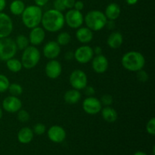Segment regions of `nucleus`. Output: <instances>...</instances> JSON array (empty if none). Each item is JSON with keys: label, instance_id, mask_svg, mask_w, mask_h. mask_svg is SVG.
Returning a JSON list of instances; mask_svg holds the SVG:
<instances>
[{"label": "nucleus", "instance_id": "nucleus-41", "mask_svg": "<svg viewBox=\"0 0 155 155\" xmlns=\"http://www.w3.org/2000/svg\"><path fill=\"white\" fill-rule=\"evenodd\" d=\"M94 54L95 55H99V54H102V48L100 46H95V48H93Z\"/></svg>", "mask_w": 155, "mask_h": 155}, {"label": "nucleus", "instance_id": "nucleus-26", "mask_svg": "<svg viewBox=\"0 0 155 155\" xmlns=\"http://www.w3.org/2000/svg\"><path fill=\"white\" fill-rule=\"evenodd\" d=\"M15 41V43H16L17 48L19 50H24L29 46V44H30L28 37L26 36L25 35H18L16 38V40Z\"/></svg>", "mask_w": 155, "mask_h": 155}, {"label": "nucleus", "instance_id": "nucleus-44", "mask_svg": "<svg viewBox=\"0 0 155 155\" xmlns=\"http://www.w3.org/2000/svg\"><path fill=\"white\" fill-rule=\"evenodd\" d=\"M139 0H126V2L129 5H134L138 2Z\"/></svg>", "mask_w": 155, "mask_h": 155}, {"label": "nucleus", "instance_id": "nucleus-13", "mask_svg": "<svg viewBox=\"0 0 155 155\" xmlns=\"http://www.w3.org/2000/svg\"><path fill=\"white\" fill-rule=\"evenodd\" d=\"M47 77L52 80L58 78L62 72L61 64L55 59H51L46 64L45 68Z\"/></svg>", "mask_w": 155, "mask_h": 155}, {"label": "nucleus", "instance_id": "nucleus-20", "mask_svg": "<svg viewBox=\"0 0 155 155\" xmlns=\"http://www.w3.org/2000/svg\"><path fill=\"white\" fill-rule=\"evenodd\" d=\"M120 7L118 4L115 2L110 3L106 7L104 11V15L109 21H115L117 19L120 15Z\"/></svg>", "mask_w": 155, "mask_h": 155}, {"label": "nucleus", "instance_id": "nucleus-32", "mask_svg": "<svg viewBox=\"0 0 155 155\" xmlns=\"http://www.w3.org/2000/svg\"><path fill=\"white\" fill-rule=\"evenodd\" d=\"M146 131L151 136L155 135V118L151 117L146 124Z\"/></svg>", "mask_w": 155, "mask_h": 155}, {"label": "nucleus", "instance_id": "nucleus-14", "mask_svg": "<svg viewBox=\"0 0 155 155\" xmlns=\"http://www.w3.org/2000/svg\"><path fill=\"white\" fill-rule=\"evenodd\" d=\"M47 135L50 140L54 143H61L66 139V131L61 126L54 125L50 127L47 132Z\"/></svg>", "mask_w": 155, "mask_h": 155}, {"label": "nucleus", "instance_id": "nucleus-43", "mask_svg": "<svg viewBox=\"0 0 155 155\" xmlns=\"http://www.w3.org/2000/svg\"><path fill=\"white\" fill-rule=\"evenodd\" d=\"M114 21H107L106 26H107V27H108L109 30H112V29H113V28H114L115 24H114Z\"/></svg>", "mask_w": 155, "mask_h": 155}, {"label": "nucleus", "instance_id": "nucleus-9", "mask_svg": "<svg viewBox=\"0 0 155 155\" xmlns=\"http://www.w3.org/2000/svg\"><path fill=\"white\" fill-rule=\"evenodd\" d=\"M102 104L98 98L94 96H88L83 101V109L89 115H95L100 113Z\"/></svg>", "mask_w": 155, "mask_h": 155}, {"label": "nucleus", "instance_id": "nucleus-7", "mask_svg": "<svg viewBox=\"0 0 155 155\" xmlns=\"http://www.w3.org/2000/svg\"><path fill=\"white\" fill-rule=\"evenodd\" d=\"M69 82L73 89L81 90L87 86L88 78L86 73L82 70H74L69 77Z\"/></svg>", "mask_w": 155, "mask_h": 155}, {"label": "nucleus", "instance_id": "nucleus-17", "mask_svg": "<svg viewBox=\"0 0 155 155\" xmlns=\"http://www.w3.org/2000/svg\"><path fill=\"white\" fill-rule=\"evenodd\" d=\"M45 38V30L42 27H36L34 28H32L29 34V41L32 45H39L42 43Z\"/></svg>", "mask_w": 155, "mask_h": 155}, {"label": "nucleus", "instance_id": "nucleus-22", "mask_svg": "<svg viewBox=\"0 0 155 155\" xmlns=\"http://www.w3.org/2000/svg\"><path fill=\"white\" fill-rule=\"evenodd\" d=\"M101 116L103 119L107 123H114L118 118V114L115 109L110 106H105L101 108Z\"/></svg>", "mask_w": 155, "mask_h": 155}, {"label": "nucleus", "instance_id": "nucleus-1", "mask_svg": "<svg viewBox=\"0 0 155 155\" xmlns=\"http://www.w3.org/2000/svg\"><path fill=\"white\" fill-rule=\"evenodd\" d=\"M41 24L45 30L50 33H56L64 26V15L61 12L55 9H49L42 14Z\"/></svg>", "mask_w": 155, "mask_h": 155}, {"label": "nucleus", "instance_id": "nucleus-25", "mask_svg": "<svg viewBox=\"0 0 155 155\" xmlns=\"http://www.w3.org/2000/svg\"><path fill=\"white\" fill-rule=\"evenodd\" d=\"M6 66L7 68L12 73H18L21 71L23 68L22 63L18 59L12 58L6 61Z\"/></svg>", "mask_w": 155, "mask_h": 155}, {"label": "nucleus", "instance_id": "nucleus-24", "mask_svg": "<svg viewBox=\"0 0 155 155\" xmlns=\"http://www.w3.org/2000/svg\"><path fill=\"white\" fill-rule=\"evenodd\" d=\"M25 8V4L21 0H14L10 4V12L14 15H21Z\"/></svg>", "mask_w": 155, "mask_h": 155}, {"label": "nucleus", "instance_id": "nucleus-2", "mask_svg": "<svg viewBox=\"0 0 155 155\" xmlns=\"http://www.w3.org/2000/svg\"><path fill=\"white\" fill-rule=\"evenodd\" d=\"M122 66L126 70L132 72H137L143 69L145 58L143 54L137 51H130L125 53L121 58Z\"/></svg>", "mask_w": 155, "mask_h": 155}, {"label": "nucleus", "instance_id": "nucleus-46", "mask_svg": "<svg viewBox=\"0 0 155 155\" xmlns=\"http://www.w3.org/2000/svg\"><path fill=\"white\" fill-rule=\"evenodd\" d=\"M3 116V111H2V107H0V120L2 119V117Z\"/></svg>", "mask_w": 155, "mask_h": 155}, {"label": "nucleus", "instance_id": "nucleus-33", "mask_svg": "<svg viewBox=\"0 0 155 155\" xmlns=\"http://www.w3.org/2000/svg\"><path fill=\"white\" fill-rule=\"evenodd\" d=\"M136 77H137L138 80H139V82H141V83H145V82L148 81V79H149V75H148V74L146 71H144L143 69L137 71V75H136Z\"/></svg>", "mask_w": 155, "mask_h": 155}, {"label": "nucleus", "instance_id": "nucleus-39", "mask_svg": "<svg viewBox=\"0 0 155 155\" xmlns=\"http://www.w3.org/2000/svg\"><path fill=\"white\" fill-rule=\"evenodd\" d=\"M48 1L49 0H34V2L36 5L39 6V7H42V6L45 5Z\"/></svg>", "mask_w": 155, "mask_h": 155}, {"label": "nucleus", "instance_id": "nucleus-8", "mask_svg": "<svg viewBox=\"0 0 155 155\" xmlns=\"http://www.w3.org/2000/svg\"><path fill=\"white\" fill-rule=\"evenodd\" d=\"M64 21L67 25L72 29H78L84 22V16L80 11L74 8L69 9L64 15Z\"/></svg>", "mask_w": 155, "mask_h": 155}, {"label": "nucleus", "instance_id": "nucleus-40", "mask_svg": "<svg viewBox=\"0 0 155 155\" xmlns=\"http://www.w3.org/2000/svg\"><path fill=\"white\" fill-rule=\"evenodd\" d=\"M65 58H66V60L68 61H71V60H73V59H74V53L73 52V51H67L66 54H65L64 55Z\"/></svg>", "mask_w": 155, "mask_h": 155}, {"label": "nucleus", "instance_id": "nucleus-21", "mask_svg": "<svg viewBox=\"0 0 155 155\" xmlns=\"http://www.w3.org/2000/svg\"><path fill=\"white\" fill-rule=\"evenodd\" d=\"M33 130L29 127H23L19 130L18 133V139L19 142L22 144H28L33 140Z\"/></svg>", "mask_w": 155, "mask_h": 155}, {"label": "nucleus", "instance_id": "nucleus-19", "mask_svg": "<svg viewBox=\"0 0 155 155\" xmlns=\"http://www.w3.org/2000/svg\"><path fill=\"white\" fill-rule=\"evenodd\" d=\"M124 42V36L119 31H114L110 33L107 39V44L110 48L117 49L122 45Z\"/></svg>", "mask_w": 155, "mask_h": 155}, {"label": "nucleus", "instance_id": "nucleus-4", "mask_svg": "<svg viewBox=\"0 0 155 155\" xmlns=\"http://www.w3.org/2000/svg\"><path fill=\"white\" fill-rule=\"evenodd\" d=\"M108 20L102 12L92 10L88 12L84 17V22L86 27L92 31H99L106 27Z\"/></svg>", "mask_w": 155, "mask_h": 155}, {"label": "nucleus", "instance_id": "nucleus-16", "mask_svg": "<svg viewBox=\"0 0 155 155\" xmlns=\"http://www.w3.org/2000/svg\"><path fill=\"white\" fill-rule=\"evenodd\" d=\"M42 53L47 59H55L61 53V45L56 41H49L44 45Z\"/></svg>", "mask_w": 155, "mask_h": 155}, {"label": "nucleus", "instance_id": "nucleus-6", "mask_svg": "<svg viewBox=\"0 0 155 155\" xmlns=\"http://www.w3.org/2000/svg\"><path fill=\"white\" fill-rule=\"evenodd\" d=\"M17 48L15 41L10 37H5L0 39V60L6 61L12 58L16 54Z\"/></svg>", "mask_w": 155, "mask_h": 155}, {"label": "nucleus", "instance_id": "nucleus-28", "mask_svg": "<svg viewBox=\"0 0 155 155\" xmlns=\"http://www.w3.org/2000/svg\"><path fill=\"white\" fill-rule=\"evenodd\" d=\"M8 92L12 95L18 96L23 93V87L18 83H12L9 85V87L8 89Z\"/></svg>", "mask_w": 155, "mask_h": 155}, {"label": "nucleus", "instance_id": "nucleus-34", "mask_svg": "<svg viewBox=\"0 0 155 155\" xmlns=\"http://www.w3.org/2000/svg\"><path fill=\"white\" fill-rule=\"evenodd\" d=\"M113 97L109 94H105V95H102L101 100H100L101 104H104V106H110L113 103Z\"/></svg>", "mask_w": 155, "mask_h": 155}, {"label": "nucleus", "instance_id": "nucleus-10", "mask_svg": "<svg viewBox=\"0 0 155 155\" xmlns=\"http://www.w3.org/2000/svg\"><path fill=\"white\" fill-rule=\"evenodd\" d=\"M74 59L80 64H87L94 57L93 48L89 45H82L74 51Z\"/></svg>", "mask_w": 155, "mask_h": 155}, {"label": "nucleus", "instance_id": "nucleus-18", "mask_svg": "<svg viewBox=\"0 0 155 155\" xmlns=\"http://www.w3.org/2000/svg\"><path fill=\"white\" fill-rule=\"evenodd\" d=\"M76 37L81 43L87 44L93 39V33L87 27H80L76 32Z\"/></svg>", "mask_w": 155, "mask_h": 155}, {"label": "nucleus", "instance_id": "nucleus-3", "mask_svg": "<svg viewBox=\"0 0 155 155\" xmlns=\"http://www.w3.org/2000/svg\"><path fill=\"white\" fill-rule=\"evenodd\" d=\"M42 11L41 7L37 5H29L25 7L21 14V20L26 27L29 29L38 27L41 24L42 17Z\"/></svg>", "mask_w": 155, "mask_h": 155}, {"label": "nucleus", "instance_id": "nucleus-38", "mask_svg": "<svg viewBox=\"0 0 155 155\" xmlns=\"http://www.w3.org/2000/svg\"><path fill=\"white\" fill-rule=\"evenodd\" d=\"M84 8V3L82 1H76L75 3H74V8L76 9L77 11H80L81 12L82 10Z\"/></svg>", "mask_w": 155, "mask_h": 155}, {"label": "nucleus", "instance_id": "nucleus-23", "mask_svg": "<svg viewBox=\"0 0 155 155\" xmlns=\"http://www.w3.org/2000/svg\"><path fill=\"white\" fill-rule=\"evenodd\" d=\"M64 99L65 102L69 104H77L81 99V93L77 89H70L64 93Z\"/></svg>", "mask_w": 155, "mask_h": 155}, {"label": "nucleus", "instance_id": "nucleus-12", "mask_svg": "<svg viewBox=\"0 0 155 155\" xmlns=\"http://www.w3.org/2000/svg\"><path fill=\"white\" fill-rule=\"evenodd\" d=\"M13 21L5 13L0 12V39L8 37L13 30Z\"/></svg>", "mask_w": 155, "mask_h": 155}, {"label": "nucleus", "instance_id": "nucleus-35", "mask_svg": "<svg viewBox=\"0 0 155 155\" xmlns=\"http://www.w3.org/2000/svg\"><path fill=\"white\" fill-rule=\"evenodd\" d=\"M54 9L55 10L59 11V12H63L64 11L66 10L64 5V3L62 2V0H54Z\"/></svg>", "mask_w": 155, "mask_h": 155}, {"label": "nucleus", "instance_id": "nucleus-31", "mask_svg": "<svg viewBox=\"0 0 155 155\" xmlns=\"http://www.w3.org/2000/svg\"><path fill=\"white\" fill-rule=\"evenodd\" d=\"M33 133H35V134L41 136V135L44 134L45 133V131H46V127H45V124H42V123H37L33 127Z\"/></svg>", "mask_w": 155, "mask_h": 155}, {"label": "nucleus", "instance_id": "nucleus-30", "mask_svg": "<svg viewBox=\"0 0 155 155\" xmlns=\"http://www.w3.org/2000/svg\"><path fill=\"white\" fill-rule=\"evenodd\" d=\"M30 114L26 110L21 109L18 111V119L20 122L26 123L30 120Z\"/></svg>", "mask_w": 155, "mask_h": 155}, {"label": "nucleus", "instance_id": "nucleus-36", "mask_svg": "<svg viewBox=\"0 0 155 155\" xmlns=\"http://www.w3.org/2000/svg\"><path fill=\"white\" fill-rule=\"evenodd\" d=\"M66 9H71L74 8V3H75L76 0H62Z\"/></svg>", "mask_w": 155, "mask_h": 155}, {"label": "nucleus", "instance_id": "nucleus-42", "mask_svg": "<svg viewBox=\"0 0 155 155\" xmlns=\"http://www.w3.org/2000/svg\"><path fill=\"white\" fill-rule=\"evenodd\" d=\"M6 7V0H0V12H2V11Z\"/></svg>", "mask_w": 155, "mask_h": 155}, {"label": "nucleus", "instance_id": "nucleus-11", "mask_svg": "<svg viewBox=\"0 0 155 155\" xmlns=\"http://www.w3.org/2000/svg\"><path fill=\"white\" fill-rule=\"evenodd\" d=\"M21 107H22V101L18 96L10 95L6 97L2 101V108L8 113H16L21 110Z\"/></svg>", "mask_w": 155, "mask_h": 155}, {"label": "nucleus", "instance_id": "nucleus-5", "mask_svg": "<svg viewBox=\"0 0 155 155\" xmlns=\"http://www.w3.org/2000/svg\"><path fill=\"white\" fill-rule=\"evenodd\" d=\"M41 54L39 50L34 45H29L23 50L21 55V63L23 68L26 69H32L35 68L40 61Z\"/></svg>", "mask_w": 155, "mask_h": 155}, {"label": "nucleus", "instance_id": "nucleus-37", "mask_svg": "<svg viewBox=\"0 0 155 155\" xmlns=\"http://www.w3.org/2000/svg\"><path fill=\"white\" fill-rule=\"evenodd\" d=\"M84 89H85V94H86L87 96H93V95H95V90L92 86H86Z\"/></svg>", "mask_w": 155, "mask_h": 155}, {"label": "nucleus", "instance_id": "nucleus-15", "mask_svg": "<svg viewBox=\"0 0 155 155\" xmlns=\"http://www.w3.org/2000/svg\"><path fill=\"white\" fill-rule=\"evenodd\" d=\"M109 66V62L107 58L102 54L95 55L92 59V68L97 74H104L107 71Z\"/></svg>", "mask_w": 155, "mask_h": 155}, {"label": "nucleus", "instance_id": "nucleus-29", "mask_svg": "<svg viewBox=\"0 0 155 155\" xmlns=\"http://www.w3.org/2000/svg\"><path fill=\"white\" fill-rule=\"evenodd\" d=\"M10 85V82L5 75L0 74V93L6 92Z\"/></svg>", "mask_w": 155, "mask_h": 155}, {"label": "nucleus", "instance_id": "nucleus-27", "mask_svg": "<svg viewBox=\"0 0 155 155\" xmlns=\"http://www.w3.org/2000/svg\"><path fill=\"white\" fill-rule=\"evenodd\" d=\"M71 40V36L68 32H61L57 36V41L59 45H67L70 43Z\"/></svg>", "mask_w": 155, "mask_h": 155}, {"label": "nucleus", "instance_id": "nucleus-45", "mask_svg": "<svg viewBox=\"0 0 155 155\" xmlns=\"http://www.w3.org/2000/svg\"><path fill=\"white\" fill-rule=\"evenodd\" d=\"M134 155H148L146 153L143 152V151H137L134 154Z\"/></svg>", "mask_w": 155, "mask_h": 155}]
</instances>
